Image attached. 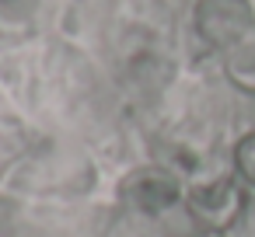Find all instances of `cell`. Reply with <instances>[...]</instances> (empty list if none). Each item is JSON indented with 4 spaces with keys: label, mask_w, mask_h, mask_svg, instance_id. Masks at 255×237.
Listing matches in <instances>:
<instances>
[{
    "label": "cell",
    "mask_w": 255,
    "mask_h": 237,
    "mask_svg": "<svg viewBox=\"0 0 255 237\" xmlns=\"http://www.w3.org/2000/svg\"><path fill=\"white\" fill-rule=\"evenodd\" d=\"M196 35L213 49H234L255 25V11L248 0H199L192 14Z\"/></svg>",
    "instance_id": "cell-1"
},
{
    "label": "cell",
    "mask_w": 255,
    "mask_h": 237,
    "mask_svg": "<svg viewBox=\"0 0 255 237\" xmlns=\"http://www.w3.org/2000/svg\"><path fill=\"white\" fill-rule=\"evenodd\" d=\"M185 202H189V213L199 227H206L210 234H224L245 213V188L234 178H213L206 185L189 188Z\"/></svg>",
    "instance_id": "cell-2"
},
{
    "label": "cell",
    "mask_w": 255,
    "mask_h": 237,
    "mask_svg": "<svg viewBox=\"0 0 255 237\" xmlns=\"http://www.w3.org/2000/svg\"><path fill=\"white\" fill-rule=\"evenodd\" d=\"M123 195H126L136 209H143V213H161V209L175 206L182 192H178V181H175L168 171H161V167H143V171H136L133 178H126Z\"/></svg>",
    "instance_id": "cell-3"
},
{
    "label": "cell",
    "mask_w": 255,
    "mask_h": 237,
    "mask_svg": "<svg viewBox=\"0 0 255 237\" xmlns=\"http://www.w3.org/2000/svg\"><path fill=\"white\" fill-rule=\"evenodd\" d=\"M129 80H133V87H140L147 94L164 91V84L171 80V63L157 53H140L129 63Z\"/></svg>",
    "instance_id": "cell-4"
},
{
    "label": "cell",
    "mask_w": 255,
    "mask_h": 237,
    "mask_svg": "<svg viewBox=\"0 0 255 237\" xmlns=\"http://www.w3.org/2000/svg\"><path fill=\"white\" fill-rule=\"evenodd\" d=\"M224 74L227 80L245 91V94H255V42H241L234 49H227L224 56Z\"/></svg>",
    "instance_id": "cell-5"
},
{
    "label": "cell",
    "mask_w": 255,
    "mask_h": 237,
    "mask_svg": "<svg viewBox=\"0 0 255 237\" xmlns=\"http://www.w3.org/2000/svg\"><path fill=\"white\" fill-rule=\"evenodd\" d=\"M35 11H39V0H0V35L4 39L28 35Z\"/></svg>",
    "instance_id": "cell-6"
},
{
    "label": "cell",
    "mask_w": 255,
    "mask_h": 237,
    "mask_svg": "<svg viewBox=\"0 0 255 237\" xmlns=\"http://www.w3.org/2000/svg\"><path fill=\"white\" fill-rule=\"evenodd\" d=\"M234 171H238V178L245 185L255 188V133L238 140V147H234Z\"/></svg>",
    "instance_id": "cell-7"
},
{
    "label": "cell",
    "mask_w": 255,
    "mask_h": 237,
    "mask_svg": "<svg viewBox=\"0 0 255 237\" xmlns=\"http://www.w3.org/2000/svg\"><path fill=\"white\" fill-rule=\"evenodd\" d=\"M206 237H224V234H206Z\"/></svg>",
    "instance_id": "cell-8"
}]
</instances>
